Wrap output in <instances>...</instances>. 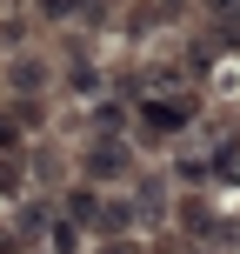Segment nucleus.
<instances>
[{
    "label": "nucleus",
    "mask_w": 240,
    "mask_h": 254,
    "mask_svg": "<svg viewBox=\"0 0 240 254\" xmlns=\"http://www.w3.org/2000/svg\"><path fill=\"white\" fill-rule=\"evenodd\" d=\"M80 167H87L94 188H107V181H127V174H134V154H127V140H120V134H100L87 154H80Z\"/></svg>",
    "instance_id": "f257e3e1"
},
{
    "label": "nucleus",
    "mask_w": 240,
    "mask_h": 254,
    "mask_svg": "<svg viewBox=\"0 0 240 254\" xmlns=\"http://www.w3.org/2000/svg\"><path fill=\"white\" fill-rule=\"evenodd\" d=\"M140 121H147L153 134H180V127L193 121V101L187 94H174V101H167V94H140Z\"/></svg>",
    "instance_id": "f03ea898"
},
{
    "label": "nucleus",
    "mask_w": 240,
    "mask_h": 254,
    "mask_svg": "<svg viewBox=\"0 0 240 254\" xmlns=\"http://www.w3.org/2000/svg\"><path fill=\"white\" fill-rule=\"evenodd\" d=\"M207 161H214V174H220V181H234V188H240V134H220Z\"/></svg>",
    "instance_id": "7ed1b4c3"
},
{
    "label": "nucleus",
    "mask_w": 240,
    "mask_h": 254,
    "mask_svg": "<svg viewBox=\"0 0 240 254\" xmlns=\"http://www.w3.org/2000/svg\"><path fill=\"white\" fill-rule=\"evenodd\" d=\"M13 87H20V94H40V87H47V67H40L34 54H20V61H13Z\"/></svg>",
    "instance_id": "20e7f679"
},
{
    "label": "nucleus",
    "mask_w": 240,
    "mask_h": 254,
    "mask_svg": "<svg viewBox=\"0 0 240 254\" xmlns=\"http://www.w3.org/2000/svg\"><path fill=\"white\" fill-rule=\"evenodd\" d=\"M180 221H187V234H200V241H214V234H220V221L207 214L200 201H180Z\"/></svg>",
    "instance_id": "39448f33"
},
{
    "label": "nucleus",
    "mask_w": 240,
    "mask_h": 254,
    "mask_svg": "<svg viewBox=\"0 0 240 254\" xmlns=\"http://www.w3.org/2000/svg\"><path fill=\"white\" fill-rule=\"evenodd\" d=\"M47 248L53 254H80V221H53V228H47Z\"/></svg>",
    "instance_id": "423d86ee"
},
{
    "label": "nucleus",
    "mask_w": 240,
    "mask_h": 254,
    "mask_svg": "<svg viewBox=\"0 0 240 254\" xmlns=\"http://www.w3.org/2000/svg\"><path fill=\"white\" fill-rule=\"evenodd\" d=\"M0 194H20V154H0Z\"/></svg>",
    "instance_id": "0eeeda50"
},
{
    "label": "nucleus",
    "mask_w": 240,
    "mask_h": 254,
    "mask_svg": "<svg viewBox=\"0 0 240 254\" xmlns=\"http://www.w3.org/2000/svg\"><path fill=\"white\" fill-rule=\"evenodd\" d=\"M40 7H47L53 20H67V13H87V0H40Z\"/></svg>",
    "instance_id": "6e6552de"
},
{
    "label": "nucleus",
    "mask_w": 240,
    "mask_h": 254,
    "mask_svg": "<svg viewBox=\"0 0 240 254\" xmlns=\"http://www.w3.org/2000/svg\"><path fill=\"white\" fill-rule=\"evenodd\" d=\"M13 147H20V127H13L7 114H0V154H13Z\"/></svg>",
    "instance_id": "1a4fd4ad"
},
{
    "label": "nucleus",
    "mask_w": 240,
    "mask_h": 254,
    "mask_svg": "<svg viewBox=\"0 0 240 254\" xmlns=\"http://www.w3.org/2000/svg\"><path fill=\"white\" fill-rule=\"evenodd\" d=\"M180 254H214V248H207V241H193V248H180Z\"/></svg>",
    "instance_id": "9d476101"
}]
</instances>
